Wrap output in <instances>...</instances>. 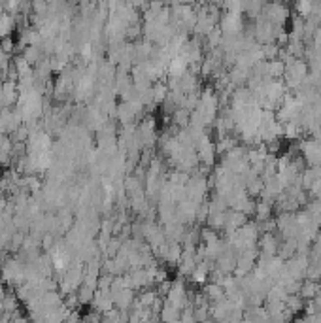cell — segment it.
Segmentation results:
<instances>
[{
  "label": "cell",
  "instance_id": "1",
  "mask_svg": "<svg viewBox=\"0 0 321 323\" xmlns=\"http://www.w3.org/2000/svg\"><path fill=\"white\" fill-rule=\"evenodd\" d=\"M261 16L265 17L266 21H270L272 25H285L287 21H289L291 12L285 4L280 2V0H272V2L268 0L265 6H263Z\"/></svg>",
  "mask_w": 321,
  "mask_h": 323
},
{
  "label": "cell",
  "instance_id": "2",
  "mask_svg": "<svg viewBox=\"0 0 321 323\" xmlns=\"http://www.w3.org/2000/svg\"><path fill=\"white\" fill-rule=\"evenodd\" d=\"M195 150H196V155H198V161H200V166H208V168L216 166V157H218L216 142H211L206 134L196 142Z\"/></svg>",
  "mask_w": 321,
  "mask_h": 323
},
{
  "label": "cell",
  "instance_id": "3",
  "mask_svg": "<svg viewBox=\"0 0 321 323\" xmlns=\"http://www.w3.org/2000/svg\"><path fill=\"white\" fill-rule=\"evenodd\" d=\"M298 150L302 153L304 161L310 166L321 165V140L319 138H308L298 144Z\"/></svg>",
  "mask_w": 321,
  "mask_h": 323
},
{
  "label": "cell",
  "instance_id": "4",
  "mask_svg": "<svg viewBox=\"0 0 321 323\" xmlns=\"http://www.w3.org/2000/svg\"><path fill=\"white\" fill-rule=\"evenodd\" d=\"M223 34H240L246 29V23H244L242 14H233V12H225L220 19V25Z\"/></svg>",
  "mask_w": 321,
  "mask_h": 323
},
{
  "label": "cell",
  "instance_id": "5",
  "mask_svg": "<svg viewBox=\"0 0 321 323\" xmlns=\"http://www.w3.org/2000/svg\"><path fill=\"white\" fill-rule=\"evenodd\" d=\"M259 253H263L266 257L278 255V248H280V240L274 233H261V237L257 240Z\"/></svg>",
  "mask_w": 321,
  "mask_h": 323
},
{
  "label": "cell",
  "instance_id": "6",
  "mask_svg": "<svg viewBox=\"0 0 321 323\" xmlns=\"http://www.w3.org/2000/svg\"><path fill=\"white\" fill-rule=\"evenodd\" d=\"M246 221H248V216H246V213L240 212V210L231 208V210H227V220H225V227H223V231H225V233L235 231V229L242 227Z\"/></svg>",
  "mask_w": 321,
  "mask_h": 323
},
{
  "label": "cell",
  "instance_id": "7",
  "mask_svg": "<svg viewBox=\"0 0 321 323\" xmlns=\"http://www.w3.org/2000/svg\"><path fill=\"white\" fill-rule=\"evenodd\" d=\"M272 210H274V202H270V200H259L255 202V220L257 221H263V220H268V218H272Z\"/></svg>",
  "mask_w": 321,
  "mask_h": 323
},
{
  "label": "cell",
  "instance_id": "8",
  "mask_svg": "<svg viewBox=\"0 0 321 323\" xmlns=\"http://www.w3.org/2000/svg\"><path fill=\"white\" fill-rule=\"evenodd\" d=\"M321 289V285L315 282V280H302V287H300V297L304 300H310L313 299L315 295H317V291Z\"/></svg>",
  "mask_w": 321,
  "mask_h": 323
},
{
  "label": "cell",
  "instance_id": "9",
  "mask_svg": "<svg viewBox=\"0 0 321 323\" xmlns=\"http://www.w3.org/2000/svg\"><path fill=\"white\" fill-rule=\"evenodd\" d=\"M285 306L289 308L293 314H297L300 310H304L306 306V300L298 295V293H293V295H287V299H285Z\"/></svg>",
  "mask_w": 321,
  "mask_h": 323
},
{
  "label": "cell",
  "instance_id": "10",
  "mask_svg": "<svg viewBox=\"0 0 321 323\" xmlns=\"http://www.w3.org/2000/svg\"><path fill=\"white\" fill-rule=\"evenodd\" d=\"M283 72H285V64H283L282 59H272L270 61V70H268V76L272 79H282Z\"/></svg>",
  "mask_w": 321,
  "mask_h": 323
},
{
  "label": "cell",
  "instance_id": "11",
  "mask_svg": "<svg viewBox=\"0 0 321 323\" xmlns=\"http://www.w3.org/2000/svg\"><path fill=\"white\" fill-rule=\"evenodd\" d=\"M221 8L225 12H233V14H242V0H223Z\"/></svg>",
  "mask_w": 321,
  "mask_h": 323
},
{
  "label": "cell",
  "instance_id": "12",
  "mask_svg": "<svg viewBox=\"0 0 321 323\" xmlns=\"http://www.w3.org/2000/svg\"><path fill=\"white\" fill-rule=\"evenodd\" d=\"M129 2H131V4H133L134 8H140V10H144V12H146V10H148V6H149V2H151V0H129Z\"/></svg>",
  "mask_w": 321,
  "mask_h": 323
},
{
  "label": "cell",
  "instance_id": "13",
  "mask_svg": "<svg viewBox=\"0 0 321 323\" xmlns=\"http://www.w3.org/2000/svg\"><path fill=\"white\" fill-rule=\"evenodd\" d=\"M315 200H317V204H319V210H321V195H319V197H315Z\"/></svg>",
  "mask_w": 321,
  "mask_h": 323
}]
</instances>
